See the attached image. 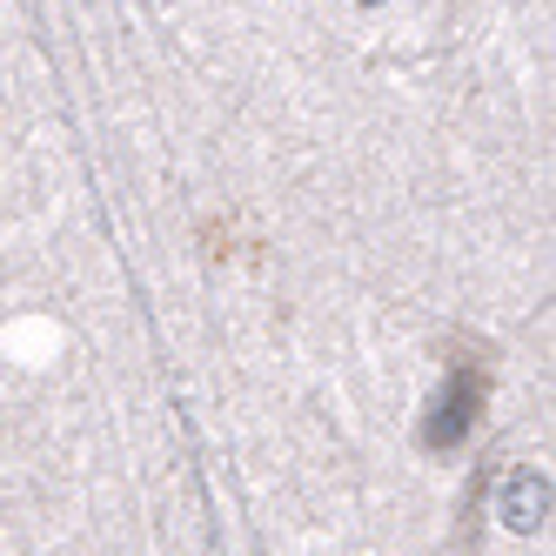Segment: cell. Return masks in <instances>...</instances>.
<instances>
[{"instance_id":"obj_1","label":"cell","mask_w":556,"mask_h":556,"mask_svg":"<svg viewBox=\"0 0 556 556\" xmlns=\"http://www.w3.org/2000/svg\"><path fill=\"white\" fill-rule=\"evenodd\" d=\"M483 403H490V369L483 363H469V355H456L450 363V382L429 395V416H422V429H416V443L422 450H456L463 435L476 429V416H483Z\"/></svg>"},{"instance_id":"obj_2","label":"cell","mask_w":556,"mask_h":556,"mask_svg":"<svg viewBox=\"0 0 556 556\" xmlns=\"http://www.w3.org/2000/svg\"><path fill=\"white\" fill-rule=\"evenodd\" d=\"M543 516H549V476H543V469H516L509 490H503V523H509L516 536H536Z\"/></svg>"},{"instance_id":"obj_3","label":"cell","mask_w":556,"mask_h":556,"mask_svg":"<svg viewBox=\"0 0 556 556\" xmlns=\"http://www.w3.org/2000/svg\"><path fill=\"white\" fill-rule=\"evenodd\" d=\"M363 8H376V0H363Z\"/></svg>"}]
</instances>
